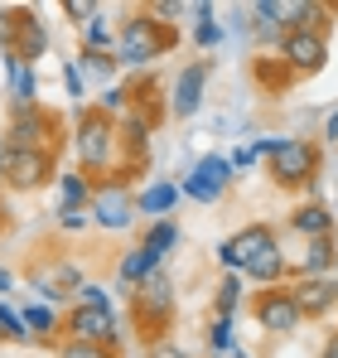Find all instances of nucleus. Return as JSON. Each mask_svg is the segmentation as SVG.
Returning <instances> with one entry per match:
<instances>
[{"mask_svg": "<svg viewBox=\"0 0 338 358\" xmlns=\"http://www.w3.org/2000/svg\"><path fill=\"white\" fill-rule=\"evenodd\" d=\"M92 223L102 233H126L135 223V189L126 175H107V179H92V203H87Z\"/></svg>", "mask_w": 338, "mask_h": 358, "instance_id": "nucleus-5", "label": "nucleus"}, {"mask_svg": "<svg viewBox=\"0 0 338 358\" xmlns=\"http://www.w3.org/2000/svg\"><path fill=\"white\" fill-rule=\"evenodd\" d=\"M140 247H145L155 262H165L169 252L179 247V223H174V218H160V223H150V228H145V238H140Z\"/></svg>", "mask_w": 338, "mask_h": 358, "instance_id": "nucleus-25", "label": "nucleus"}, {"mask_svg": "<svg viewBox=\"0 0 338 358\" xmlns=\"http://www.w3.org/2000/svg\"><path fill=\"white\" fill-rule=\"evenodd\" d=\"M145 358H193V354L174 339H155V344H145Z\"/></svg>", "mask_w": 338, "mask_h": 358, "instance_id": "nucleus-38", "label": "nucleus"}, {"mask_svg": "<svg viewBox=\"0 0 338 358\" xmlns=\"http://www.w3.org/2000/svg\"><path fill=\"white\" fill-rule=\"evenodd\" d=\"M232 358H256V354H247V349H232Z\"/></svg>", "mask_w": 338, "mask_h": 358, "instance_id": "nucleus-47", "label": "nucleus"}, {"mask_svg": "<svg viewBox=\"0 0 338 358\" xmlns=\"http://www.w3.org/2000/svg\"><path fill=\"white\" fill-rule=\"evenodd\" d=\"M78 73H82V78H92V83H107V87H112L116 54H92V49H82V54H78Z\"/></svg>", "mask_w": 338, "mask_h": 358, "instance_id": "nucleus-28", "label": "nucleus"}, {"mask_svg": "<svg viewBox=\"0 0 338 358\" xmlns=\"http://www.w3.org/2000/svg\"><path fill=\"white\" fill-rule=\"evenodd\" d=\"M290 228H295L304 242L334 238V213H329V203H300V208L290 213Z\"/></svg>", "mask_w": 338, "mask_h": 358, "instance_id": "nucleus-21", "label": "nucleus"}, {"mask_svg": "<svg viewBox=\"0 0 338 358\" xmlns=\"http://www.w3.org/2000/svg\"><path fill=\"white\" fill-rule=\"evenodd\" d=\"M256 160H261V150H256V141H247V145H237V150L227 155V165H232V170H251Z\"/></svg>", "mask_w": 338, "mask_h": 358, "instance_id": "nucleus-39", "label": "nucleus"}, {"mask_svg": "<svg viewBox=\"0 0 338 358\" xmlns=\"http://www.w3.org/2000/svg\"><path fill=\"white\" fill-rule=\"evenodd\" d=\"M227 184H232V165H227V155H203L189 179L179 184V194H189V199H198V203H218L227 194Z\"/></svg>", "mask_w": 338, "mask_h": 358, "instance_id": "nucleus-13", "label": "nucleus"}, {"mask_svg": "<svg viewBox=\"0 0 338 358\" xmlns=\"http://www.w3.org/2000/svg\"><path fill=\"white\" fill-rule=\"evenodd\" d=\"M82 49H92V54H112V49H116V39H112V29H107L102 15L82 24Z\"/></svg>", "mask_w": 338, "mask_h": 358, "instance_id": "nucleus-30", "label": "nucleus"}, {"mask_svg": "<svg viewBox=\"0 0 338 358\" xmlns=\"http://www.w3.org/2000/svg\"><path fill=\"white\" fill-rule=\"evenodd\" d=\"M63 15H68V20H78V24H87V20H97V15H102V5H97V0H63Z\"/></svg>", "mask_w": 338, "mask_h": 358, "instance_id": "nucleus-35", "label": "nucleus"}, {"mask_svg": "<svg viewBox=\"0 0 338 358\" xmlns=\"http://www.w3.org/2000/svg\"><path fill=\"white\" fill-rule=\"evenodd\" d=\"M5 155H10V145H5V136H0V165H5Z\"/></svg>", "mask_w": 338, "mask_h": 358, "instance_id": "nucleus-46", "label": "nucleus"}, {"mask_svg": "<svg viewBox=\"0 0 338 358\" xmlns=\"http://www.w3.org/2000/svg\"><path fill=\"white\" fill-rule=\"evenodd\" d=\"M131 296V324H135V334L145 339V344H155V339H169V324H174V281H169V271L160 266L155 276H145L135 291H126Z\"/></svg>", "mask_w": 338, "mask_h": 358, "instance_id": "nucleus-3", "label": "nucleus"}, {"mask_svg": "<svg viewBox=\"0 0 338 358\" xmlns=\"http://www.w3.org/2000/svg\"><path fill=\"white\" fill-rule=\"evenodd\" d=\"M179 44V29L174 24H160L150 10H131L126 20H121V29H116V63L121 68H145V63L165 59L169 49Z\"/></svg>", "mask_w": 338, "mask_h": 358, "instance_id": "nucleus-2", "label": "nucleus"}, {"mask_svg": "<svg viewBox=\"0 0 338 358\" xmlns=\"http://www.w3.org/2000/svg\"><path fill=\"white\" fill-rule=\"evenodd\" d=\"M44 49H49V29H44V20L34 15V10H15V44L5 49V54H15L20 63H34L44 59Z\"/></svg>", "mask_w": 338, "mask_h": 358, "instance_id": "nucleus-15", "label": "nucleus"}, {"mask_svg": "<svg viewBox=\"0 0 338 358\" xmlns=\"http://www.w3.org/2000/svg\"><path fill=\"white\" fill-rule=\"evenodd\" d=\"M179 199H184V194H179V184H174V179H155L150 189H140V194H135V213H150V218L160 223V218H169V213L179 208Z\"/></svg>", "mask_w": 338, "mask_h": 358, "instance_id": "nucleus-18", "label": "nucleus"}, {"mask_svg": "<svg viewBox=\"0 0 338 358\" xmlns=\"http://www.w3.org/2000/svg\"><path fill=\"white\" fill-rule=\"evenodd\" d=\"M0 339H10V344H24V339H34V334L24 329V315H20L15 305H5V300H0Z\"/></svg>", "mask_w": 338, "mask_h": 358, "instance_id": "nucleus-31", "label": "nucleus"}, {"mask_svg": "<svg viewBox=\"0 0 338 358\" xmlns=\"http://www.w3.org/2000/svg\"><path fill=\"white\" fill-rule=\"evenodd\" d=\"M319 358H338V329H329V339H324V354Z\"/></svg>", "mask_w": 338, "mask_h": 358, "instance_id": "nucleus-44", "label": "nucleus"}, {"mask_svg": "<svg viewBox=\"0 0 338 358\" xmlns=\"http://www.w3.org/2000/svg\"><path fill=\"white\" fill-rule=\"evenodd\" d=\"M208 78H213V59H198L189 68H179L174 87H169V117H193L208 97Z\"/></svg>", "mask_w": 338, "mask_h": 358, "instance_id": "nucleus-12", "label": "nucleus"}, {"mask_svg": "<svg viewBox=\"0 0 338 358\" xmlns=\"http://www.w3.org/2000/svg\"><path fill=\"white\" fill-rule=\"evenodd\" d=\"M324 141L338 145V112H329V121H324Z\"/></svg>", "mask_w": 338, "mask_h": 358, "instance_id": "nucleus-43", "label": "nucleus"}, {"mask_svg": "<svg viewBox=\"0 0 338 358\" xmlns=\"http://www.w3.org/2000/svg\"><path fill=\"white\" fill-rule=\"evenodd\" d=\"M58 155L54 150H10L5 155V184L15 194H34L44 184H58Z\"/></svg>", "mask_w": 338, "mask_h": 358, "instance_id": "nucleus-9", "label": "nucleus"}, {"mask_svg": "<svg viewBox=\"0 0 338 358\" xmlns=\"http://www.w3.org/2000/svg\"><path fill=\"white\" fill-rule=\"evenodd\" d=\"M319 165H324L319 141H309V136H285V145L271 155V179H276L281 189H309L314 175H319Z\"/></svg>", "mask_w": 338, "mask_h": 358, "instance_id": "nucleus-6", "label": "nucleus"}, {"mask_svg": "<svg viewBox=\"0 0 338 358\" xmlns=\"http://www.w3.org/2000/svg\"><path fill=\"white\" fill-rule=\"evenodd\" d=\"M5 189H10V184H5V165H0V194H5Z\"/></svg>", "mask_w": 338, "mask_h": 358, "instance_id": "nucleus-48", "label": "nucleus"}, {"mask_svg": "<svg viewBox=\"0 0 338 358\" xmlns=\"http://www.w3.org/2000/svg\"><path fill=\"white\" fill-rule=\"evenodd\" d=\"M276 5H281L285 34L290 29H324L329 34V5H319V0H276Z\"/></svg>", "mask_w": 338, "mask_h": 358, "instance_id": "nucleus-17", "label": "nucleus"}, {"mask_svg": "<svg viewBox=\"0 0 338 358\" xmlns=\"http://www.w3.org/2000/svg\"><path fill=\"white\" fill-rule=\"evenodd\" d=\"M20 315H24V329H29L34 339H49V334H63V315H58L54 305H24Z\"/></svg>", "mask_w": 338, "mask_h": 358, "instance_id": "nucleus-27", "label": "nucleus"}, {"mask_svg": "<svg viewBox=\"0 0 338 358\" xmlns=\"http://www.w3.org/2000/svg\"><path fill=\"white\" fill-rule=\"evenodd\" d=\"M145 10H150L160 24H174V15H184L189 5H184V0H155V5H145Z\"/></svg>", "mask_w": 338, "mask_h": 358, "instance_id": "nucleus-40", "label": "nucleus"}, {"mask_svg": "<svg viewBox=\"0 0 338 358\" xmlns=\"http://www.w3.org/2000/svg\"><path fill=\"white\" fill-rule=\"evenodd\" d=\"M285 291L295 300L300 320H329L338 310V281L334 276H295V281H285Z\"/></svg>", "mask_w": 338, "mask_h": 358, "instance_id": "nucleus-10", "label": "nucleus"}, {"mask_svg": "<svg viewBox=\"0 0 338 358\" xmlns=\"http://www.w3.org/2000/svg\"><path fill=\"white\" fill-rule=\"evenodd\" d=\"M334 281H338V262H334Z\"/></svg>", "mask_w": 338, "mask_h": 358, "instance_id": "nucleus-49", "label": "nucleus"}, {"mask_svg": "<svg viewBox=\"0 0 338 358\" xmlns=\"http://www.w3.org/2000/svg\"><path fill=\"white\" fill-rule=\"evenodd\" d=\"M97 112H102V117H126V112H131V87H121V83H112V87H107V92H102V102H97Z\"/></svg>", "mask_w": 338, "mask_h": 358, "instance_id": "nucleus-32", "label": "nucleus"}, {"mask_svg": "<svg viewBox=\"0 0 338 358\" xmlns=\"http://www.w3.org/2000/svg\"><path fill=\"white\" fill-rule=\"evenodd\" d=\"M15 44V10H0V49Z\"/></svg>", "mask_w": 338, "mask_h": 358, "instance_id": "nucleus-42", "label": "nucleus"}, {"mask_svg": "<svg viewBox=\"0 0 338 358\" xmlns=\"http://www.w3.org/2000/svg\"><path fill=\"white\" fill-rule=\"evenodd\" d=\"M276 59L295 73V78H314L329 68V34L324 29H290L276 49Z\"/></svg>", "mask_w": 338, "mask_h": 358, "instance_id": "nucleus-7", "label": "nucleus"}, {"mask_svg": "<svg viewBox=\"0 0 338 358\" xmlns=\"http://www.w3.org/2000/svg\"><path fill=\"white\" fill-rule=\"evenodd\" d=\"M242 10H247V20H251V39H261V44H276V49H281V39H285L281 5H276V0H256V5H242Z\"/></svg>", "mask_w": 338, "mask_h": 358, "instance_id": "nucleus-19", "label": "nucleus"}, {"mask_svg": "<svg viewBox=\"0 0 338 358\" xmlns=\"http://www.w3.org/2000/svg\"><path fill=\"white\" fill-rule=\"evenodd\" d=\"M5 83H10V112H34V107H39L34 63H20L15 54H5Z\"/></svg>", "mask_w": 338, "mask_h": 358, "instance_id": "nucleus-16", "label": "nucleus"}, {"mask_svg": "<svg viewBox=\"0 0 338 358\" xmlns=\"http://www.w3.org/2000/svg\"><path fill=\"white\" fill-rule=\"evenodd\" d=\"M58 358H116L112 349H102V344H82V339H63L58 344Z\"/></svg>", "mask_w": 338, "mask_h": 358, "instance_id": "nucleus-33", "label": "nucleus"}, {"mask_svg": "<svg viewBox=\"0 0 338 358\" xmlns=\"http://www.w3.org/2000/svg\"><path fill=\"white\" fill-rule=\"evenodd\" d=\"M251 315H256V324H261L266 334H295V329L304 324L285 286H261L256 300H251Z\"/></svg>", "mask_w": 338, "mask_h": 358, "instance_id": "nucleus-11", "label": "nucleus"}, {"mask_svg": "<svg viewBox=\"0 0 338 358\" xmlns=\"http://www.w3.org/2000/svg\"><path fill=\"white\" fill-rule=\"evenodd\" d=\"M0 228H5V218H0Z\"/></svg>", "mask_w": 338, "mask_h": 358, "instance_id": "nucleus-50", "label": "nucleus"}, {"mask_svg": "<svg viewBox=\"0 0 338 358\" xmlns=\"http://www.w3.org/2000/svg\"><path fill=\"white\" fill-rule=\"evenodd\" d=\"M63 334H68V339H82V344H102V349L121 354V320H116V310L73 305V310L63 315Z\"/></svg>", "mask_w": 338, "mask_h": 358, "instance_id": "nucleus-8", "label": "nucleus"}, {"mask_svg": "<svg viewBox=\"0 0 338 358\" xmlns=\"http://www.w3.org/2000/svg\"><path fill=\"white\" fill-rule=\"evenodd\" d=\"M251 78H256V87H261V92H285V87L295 83V73H290V68H285L276 54L251 59Z\"/></svg>", "mask_w": 338, "mask_h": 358, "instance_id": "nucleus-23", "label": "nucleus"}, {"mask_svg": "<svg viewBox=\"0 0 338 358\" xmlns=\"http://www.w3.org/2000/svg\"><path fill=\"white\" fill-rule=\"evenodd\" d=\"M68 141V126L58 112L49 107H34V112H10V126H5V145L10 150H63Z\"/></svg>", "mask_w": 338, "mask_h": 358, "instance_id": "nucleus-4", "label": "nucleus"}, {"mask_svg": "<svg viewBox=\"0 0 338 358\" xmlns=\"http://www.w3.org/2000/svg\"><path fill=\"white\" fill-rule=\"evenodd\" d=\"M242 305V276L237 271H227L223 281H218V296H213V310H218V320H232V310Z\"/></svg>", "mask_w": 338, "mask_h": 358, "instance_id": "nucleus-29", "label": "nucleus"}, {"mask_svg": "<svg viewBox=\"0 0 338 358\" xmlns=\"http://www.w3.org/2000/svg\"><path fill=\"white\" fill-rule=\"evenodd\" d=\"M189 15L198 20L193 24V39H198V49H213V44H223V24L213 20L218 10H213V0H198V5H189Z\"/></svg>", "mask_w": 338, "mask_h": 358, "instance_id": "nucleus-26", "label": "nucleus"}, {"mask_svg": "<svg viewBox=\"0 0 338 358\" xmlns=\"http://www.w3.org/2000/svg\"><path fill=\"white\" fill-rule=\"evenodd\" d=\"M208 349H213V354H232V320H213V329H208Z\"/></svg>", "mask_w": 338, "mask_h": 358, "instance_id": "nucleus-36", "label": "nucleus"}, {"mask_svg": "<svg viewBox=\"0 0 338 358\" xmlns=\"http://www.w3.org/2000/svg\"><path fill=\"white\" fill-rule=\"evenodd\" d=\"M155 271H160V262H155L145 247H135V252H121V257H116V276H121V286H131V291H135L145 276H155Z\"/></svg>", "mask_w": 338, "mask_h": 358, "instance_id": "nucleus-22", "label": "nucleus"}, {"mask_svg": "<svg viewBox=\"0 0 338 358\" xmlns=\"http://www.w3.org/2000/svg\"><path fill=\"white\" fill-rule=\"evenodd\" d=\"M87 223H92L87 208H58V228H63V233H82Z\"/></svg>", "mask_w": 338, "mask_h": 358, "instance_id": "nucleus-37", "label": "nucleus"}, {"mask_svg": "<svg viewBox=\"0 0 338 358\" xmlns=\"http://www.w3.org/2000/svg\"><path fill=\"white\" fill-rule=\"evenodd\" d=\"M73 305H92V310H112V300H107V291H102L97 281H82V286L73 291Z\"/></svg>", "mask_w": 338, "mask_h": 358, "instance_id": "nucleus-34", "label": "nucleus"}, {"mask_svg": "<svg viewBox=\"0 0 338 358\" xmlns=\"http://www.w3.org/2000/svg\"><path fill=\"white\" fill-rule=\"evenodd\" d=\"M334 262H338L334 238H314V242H304V252H300V262L290 271L295 276H334Z\"/></svg>", "mask_w": 338, "mask_h": 358, "instance_id": "nucleus-20", "label": "nucleus"}, {"mask_svg": "<svg viewBox=\"0 0 338 358\" xmlns=\"http://www.w3.org/2000/svg\"><path fill=\"white\" fill-rule=\"evenodd\" d=\"M29 281H34V291L44 296V305H58V300H68L82 286V271H78L73 262H44V266L29 271Z\"/></svg>", "mask_w": 338, "mask_h": 358, "instance_id": "nucleus-14", "label": "nucleus"}, {"mask_svg": "<svg viewBox=\"0 0 338 358\" xmlns=\"http://www.w3.org/2000/svg\"><path fill=\"white\" fill-rule=\"evenodd\" d=\"M92 203V179L82 170H63L58 175V208H87Z\"/></svg>", "mask_w": 338, "mask_h": 358, "instance_id": "nucleus-24", "label": "nucleus"}, {"mask_svg": "<svg viewBox=\"0 0 338 358\" xmlns=\"http://www.w3.org/2000/svg\"><path fill=\"white\" fill-rule=\"evenodd\" d=\"M63 83H68V97H82V73H78V63H63Z\"/></svg>", "mask_w": 338, "mask_h": 358, "instance_id": "nucleus-41", "label": "nucleus"}, {"mask_svg": "<svg viewBox=\"0 0 338 358\" xmlns=\"http://www.w3.org/2000/svg\"><path fill=\"white\" fill-rule=\"evenodd\" d=\"M5 291H15V276H10V271L0 266V296H5Z\"/></svg>", "mask_w": 338, "mask_h": 358, "instance_id": "nucleus-45", "label": "nucleus"}, {"mask_svg": "<svg viewBox=\"0 0 338 358\" xmlns=\"http://www.w3.org/2000/svg\"><path fill=\"white\" fill-rule=\"evenodd\" d=\"M73 150H78V170L87 179H107V175H121V136H116V121L102 117L97 107H82L78 121H73Z\"/></svg>", "mask_w": 338, "mask_h": 358, "instance_id": "nucleus-1", "label": "nucleus"}]
</instances>
